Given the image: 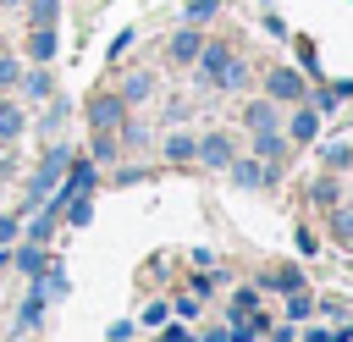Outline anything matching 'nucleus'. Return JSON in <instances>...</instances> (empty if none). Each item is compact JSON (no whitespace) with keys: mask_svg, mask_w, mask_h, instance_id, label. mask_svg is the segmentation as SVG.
Returning a JSON list of instances; mask_svg holds the SVG:
<instances>
[{"mask_svg":"<svg viewBox=\"0 0 353 342\" xmlns=\"http://www.w3.org/2000/svg\"><path fill=\"white\" fill-rule=\"evenodd\" d=\"M199 77H204L210 88H237V83H243V61H237L226 44H204V50H199Z\"/></svg>","mask_w":353,"mask_h":342,"instance_id":"f257e3e1","label":"nucleus"},{"mask_svg":"<svg viewBox=\"0 0 353 342\" xmlns=\"http://www.w3.org/2000/svg\"><path fill=\"white\" fill-rule=\"evenodd\" d=\"M121 121H127V99L121 94H94L88 99V127L94 132H116Z\"/></svg>","mask_w":353,"mask_h":342,"instance_id":"f03ea898","label":"nucleus"},{"mask_svg":"<svg viewBox=\"0 0 353 342\" xmlns=\"http://www.w3.org/2000/svg\"><path fill=\"white\" fill-rule=\"evenodd\" d=\"M265 99H281V105L303 99V77H298L292 66H270V72H265Z\"/></svg>","mask_w":353,"mask_h":342,"instance_id":"7ed1b4c3","label":"nucleus"},{"mask_svg":"<svg viewBox=\"0 0 353 342\" xmlns=\"http://www.w3.org/2000/svg\"><path fill=\"white\" fill-rule=\"evenodd\" d=\"M66 160H72L66 149H50V154H44V165H39V177H33V199H44V193H55V188H61Z\"/></svg>","mask_w":353,"mask_h":342,"instance_id":"20e7f679","label":"nucleus"},{"mask_svg":"<svg viewBox=\"0 0 353 342\" xmlns=\"http://www.w3.org/2000/svg\"><path fill=\"white\" fill-rule=\"evenodd\" d=\"M193 160H204V165H232V138H226V132L193 138Z\"/></svg>","mask_w":353,"mask_h":342,"instance_id":"39448f33","label":"nucleus"},{"mask_svg":"<svg viewBox=\"0 0 353 342\" xmlns=\"http://www.w3.org/2000/svg\"><path fill=\"white\" fill-rule=\"evenodd\" d=\"M287 132H292V143H309V138L320 132V110H314V105H298V110H292V127H287Z\"/></svg>","mask_w":353,"mask_h":342,"instance_id":"423d86ee","label":"nucleus"},{"mask_svg":"<svg viewBox=\"0 0 353 342\" xmlns=\"http://www.w3.org/2000/svg\"><path fill=\"white\" fill-rule=\"evenodd\" d=\"M232 177H237V188H259V182H276V165H254V160H232Z\"/></svg>","mask_w":353,"mask_h":342,"instance_id":"0eeeda50","label":"nucleus"},{"mask_svg":"<svg viewBox=\"0 0 353 342\" xmlns=\"http://www.w3.org/2000/svg\"><path fill=\"white\" fill-rule=\"evenodd\" d=\"M199 50H204V39L193 33V28H176V39H171V61H199Z\"/></svg>","mask_w":353,"mask_h":342,"instance_id":"6e6552de","label":"nucleus"},{"mask_svg":"<svg viewBox=\"0 0 353 342\" xmlns=\"http://www.w3.org/2000/svg\"><path fill=\"white\" fill-rule=\"evenodd\" d=\"M28 55L44 66V61L55 55V28H33V33H28Z\"/></svg>","mask_w":353,"mask_h":342,"instance_id":"1a4fd4ad","label":"nucleus"},{"mask_svg":"<svg viewBox=\"0 0 353 342\" xmlns=\"http://www.w3.org/2000/svg\"><path fill=\"white\" fill-rule=\"evenodd\" d=\"M243 121H248L254 132H270V127H276V105H270V99H254V105L243 110Z\"/></svg>","mask_w":353,"mask_h":342,"instance_id":"9d476101","label":"nucleus"},{"mask_svg":"<svg viewBox=\"0 0 353 342\" xmlns=\"http://www.w3.org/2000/svg\"><path fill=\"white\" fill-rule=\"evenodd\" d=\"M265 287H276V292H298V287H303V276H298L292 265H276V270L265 276Z\"/></svg>","mask_w":353,"mask_h":342,"instance_id":"9b49d317","label":"nucleus"},{"mask_svg":"<svg viewBox=\"0 0 353 342\" xmlns=\"http://www.w3.org/2000/svg\"><path fill=\"white\" fill-rule=\"evenodd\" d=\"M182 17H188V28L215 22V17H221V0H188V11H182Z\"/></svg>","mask_w":353,"mask_h":342,"instance_id":"f8f14e48","label":"nucleus"},{"mask_svg":"<svg viewBox=\"0 0 353 342\" xmlns=\"http://www.w3.org/2000/svg\"><path fill=\"white\" fill-rule=\"evenodd\" d=\"M28 17H33V28H55L61 0H28Z\"/></svg>","mask_w":353,"mask_h":342,"instance_id":"ddd939ff","label":"nucleus"},{"mask_svg":"<svg viewBox=\"0 0 353 342\" xmlns=\"http://www.w3.org/2000/svg\"><path fill=\"white\" fill-rule=\"evenodd\" d=\"M254 149H259V160H281V149H287V143H281V132L270 127V132H254Z\"/></svg>","mask_w":353,"mask_h":342,"instance_id":"4468645a","label":"nucleus"},{"mask_svg":"<svg viewBox=\"0 0 353 342\" xmlns=\"http://www.w3.org/2000/svg\"><path fill=\"white\" fill-rule=\"evenodd\" d=\"M149 88H154V77H143V72H138V77H127V83H121V99H127V105H132V99H149Z\"/></svg>","mask_w":353,"mask_h":342,"instance_id":"2eb2a0df","label":"nucleus"},{"mask_svg":"<svg viewBox=\"0 0 353 342\" xmlns=\"http://www.w3.org/2000/svg\"><path fill=\"white\" fill-rule=\"evenodd\" d=\"M165 160H193V138L188 132H171L165 138Z\"/></svg>","mask_w":353,"mask_h":342,"instance_id":"dca6fc26","label":"nucleus"},{"mask_svg":"<svg viewBox=\"0 0 353 342\" xmlns=\"http://www.w3.org/2000/svg\"><path fill=\"white\" fill-rule=\"evenodd\" d=\"M336 193H342V188H336L331 177H320V182L309 188V199H314V204H325V210H336Z\"/></svg>","mask_w":353,"mask_h":342,"instance_id":"f3484780","label":"nucleus"},{"mask_svg":"<svg viewBox=\"0 0 353 342\" xmlns=\"http://www.w3.org/2000/svg\"><path fill=\"white\" fill-rule=\"evenodd\" d=\"M325 165H331V171H347V165H353V143H331V149H325Z\"/></svg>","mask_w":353,"mask_h":342,"instance_id":"a211bd4d","label":"nucleus"},{"mask_svg":"<svg viewBox=\"0 0 353 342\" xmlns=\"http://www.w3.org/2000/svg\"><path fill=\"white\" fill-rule=\"evenodd\" d=\"M22 132V110L17 105H0V138H17Z\"/></svg>","mask_w":353,"mask_h":342,"instance_id":"6ab92c4d","label":"nucleus"},{"mask_svg":"<svg viewBox=\"0 0 353 342\" xmlns=\"http://www.w3.org/2000/svg\"><path fill=\"white\" fill-rule=\"evenodd\" d=\"M254 303H259V292H254V287H243V292L232 298V320H243V314H254Z\"/></svg>","mask_w":353,"mask_h":342,"instance_id":"aec40b11","label":"nucleus"},{"mask_svg":"<svg viewBox=\"0 0 353 342\" xmlns=\"http://www.w3.org/2000/svg\"><path fill=\"white\" fill-rule=\"evenodd\" d=\"M94 160H116V132H94Z\"/></svg>","mask_w":353,"mask_h":342,"instance_id":"412c9836","label":"nucleus"},{"mask_svg":"<svg viewBox=\"0 0 353 342\" xmlns=\"http://www.w3.org/2000/svg\"><path fill=\"white\" fill-rule=\"evenodd\" d=\"M28 94H33V99H44V94H50V72H44V66H39V72H28Z\"/></svg>","mask_w":353,"mask_h":342,"instance_id":"4be33fe9","label":"nucleus"},{"mask_svg":"<svg viewBox=\"0 0 353 342\" xmlns=\"http://www.w3.org/2000/svg\"><path fill=\"white\" fill-rule=\"evenodd\" d=\"M17 265H22L28 276H39V270H44V254H39V248H22V254H17Z\"/></svg>","mask_w":353,"mask_h":342,"instance_id":"5701e85b","label":"nucleus"},{"mask_svg":"<svg viewBox=\"0 0 353 342\" xmlns=\"http://www.w3.org/2000/svg\"><path fill=\"white\" fill-rule=\"evenodd\" d=\"M39 314H44V287H39V292H33V298H28V303H22V325H33V320H39Z\"/></svg>","mask_w":353,"mask_h":342,"instance_id":"b1692460","label":"nucleus"},{"mask_svg":"<svg viewBox=\"0 0 353 342\" xmlns=\"http://www.w3.org/2000/svg\"><path fill=\"white\" fill-rule=\"evenodd\" d=\"M17 77H22V72H17V61H11V55H0V88H11Z\"/></svg>","mask_w":353,"mask_h":342,"instance_id":"393cba45","label":"nucleus"},{"mask_svg":"<svg viewBox=\"0 0 353 342\" xmlns=\"http://www.w3.org/2000/svg\"><path fill=\"white\" fill-rule=\"evenodd\" d=\"M265 33H270V39H287V22H281L276 11H265Z\"/></svg>","mask_w":353,"mask_h":342,"instance_id":"a878e982","label":"nucleus"},{"mask_svg":"<svg viewBox=\"0 0 353 342\" xmlns=\"http://www.w3.org/2000/svg\"><path fill=\"white\" fill-rule=\"evenodd\" d=\"M298 61H303V66H309V77H314V66H320V61H314V44H309V39H298Z\"/></svg>","mask_w":353,"mask_h":342,"instance_id":"bb28decb","label":"nucleus"},{"mask_svg":"<svg viewBox=\"0 0 353 342\" xmlns=\"http://www.w3.org/2000/svg\"><path fill=\"white\" fill-rule=\"evenodd\" d=\"M287 309H292V320H303V314H309V298H303V287L292 292V303H287Z\"/></svg>","mask_w":353,"mask_h":342,"instance_id":"cd10ccee","label":"nucleus"},{"mask_svg":"<svg viewBox=\"0 0 353 342\" xmlns=\"http://www.w3.org/2000/svg\"><path fill=\"white\" fill-rule=\"evenodd\" d=\"M165 314H171V309H165V303H149V309H143V325H160V320H165Z\"/></svg>","mask_w":353,"mask_h":342,"instance_id":"c85d7f7f","label":"nucleus"},{"mask_svg":"<svg viewBox=\"0 0 353 342\" xmlns=\"http://www.w3.org/2000/svg\"><path fill=\"white\" fill-rule=\"evenodd\" d=\"M336 237H347V243H353V215H347V210H336Z\"/></svg>","mask_w":353,"mask_h":342,"instance_id":"c756f323","label":"nucleus"},{"mask_svg":"<svg viewBox=\"0 0 353 342\" xmlns=\"http://www.w3.org/2000/svg\"><path fill=\"white\" fill-rule=\"evenodd\" d=\"M17 237V215H0V243H11Z\"/></svg>","mask_w":353,"mask_h":342,"instance_id":"7c9ffc66","label":"nucleus"},{"mask_svg":"<svg viewBox=\"0 0 353 342\" xmlns=\"http://www.w3.org/2000/svg\"><path fill=\"white\" fill-rule=\"evenodd\" d=\"M160 342H193V336H188V331H182V325H171V331H165V336H160Z\"/></svg>","mask_w":353,"mask_h":342,"instance_id":"2f4dec72","label":"nucleus"},{"mask_svg":"<svg viewBox=\"0 0 353 342\" xmlns=\"http://www.w3.org/2000/svg\"><path fill=\"white\" fill-rule=\"evenodd\" d=\"M6 6H17V0H6Z\"/></svg>","mask_w":353,"mask_h":342,"instance_id":"473e14b6","label":"nucleus"}]
</instances>
